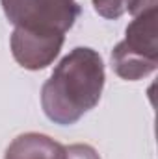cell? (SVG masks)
<instances>
[{
    "mask_svg": "<svg viewBox=\"0 0 158 159\" xmlns=\"http://www.w3.org/2000/svg\"><path fill=\"white\" fill-rule=\"evenodd\" d=\"M104 70L91 48H75L52 72L41 93L43 109L58 124H73L101 98Z\"/></svg>",
    "mask_w": 158,
    "mask_h": 159,
    "instance_id": "1",
    "label": "cell"
},
{
    "mask_svg": "<svg viewBox=\"0 0 158 159\" xmlns=\"http://www.w3.org/2000/svg\"><path fill=\"white\" fill-rule=\"evenodd\" d=\"M6 159H65V150L48 137L24 135L11 144Z\"/></svg>",
    "mask_w": 158,
    "mask_h": 159,
    "instance_id": "2",
    "label": "cell"
},
{
    "mask_svg": "<svg viewBox=\"0 0 158 159\" xmlns=\"http://www.w3.org/2000/svg\"><path fill=\"white\" fill-rule=\"evenodd\" d=\"M67 154H69L67 159H89L95 152L91 148H87V146H73Z\"/></svg>",
    "mask_w": 158,
    "mask_h": 159,
    "instance_id": "3",
    "label": "cell"
}]
</instances>
